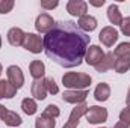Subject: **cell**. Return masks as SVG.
Instances as JSON below:
<instances>
[{"label": "cell", "mask_w": 130, "mask_h": 128, "mask_svg": "<svg viewBox=\"0 0 130 128\" xmlns=\"http://www.w3.org/2000/svg\"><path fill=\"white\" fill-rule=\"evenodd\" d=\"M91 36L73 21H61L44 36V51L48 59L64 68H74L85 60Z\"/></svg>", "instance_id": "cell-1"}, {"label": "cell", "mask_w": 130, "mask_h": 128, "mask_svg": "<svg viewBox=\"0 0 130 128\" xmlns=\"http://www.w3.org/2000/svg\"><path fill=\"white\" fill-rule=\"evenodd\" d=\"M91 83V75L85 72H65V75L62 77V84L71 91H86Z\"/></svg>", "instance_id": "cell-2"}, {"label": "cell", "mask_w": 130, "mask_h": 128, "mask_svg": "<svg viewBox=\"0 0 130 128\" xmlns=\"http://www.w3.org/2000/svg\"><path fill=\"white\" fill-rule=\"evenodd\" d=\"M107 116H109L107 110H106L104 107H98V105L88 107V110H86V113H85L86 121H88L89 124H94V125L106 122V121H107Z\"/></svg>", "instance_id": "cell-3"}, {"label": "cell", "mask_w": 130, "mask_h": 128, "mask_svg": "<svg viewBox=\"0 0 130 128\" xmlns=\"http://www.w3.org/2000/svg\"><path fill=\"white\" fill-rule=\"evenodd\" d=\"M23 47L33 54H38L44 50V38H41L38 33H26Z\"/></svg>", "instance_id": "cell-4"}, {"label": "cell", "mask_w": 130, "mask_h": 128, "mask_svg": "<svg viewBox=\"0 0 130 128\" xmlns=\"http://www.w3.org/2000/svg\"><path fill=\"white\" fill-rule=\"evenodd\" d=\"M6 77H8V81L17 91L23 88V84H24V74H23V71H21L20 66H17V65L8 66L6 68Z\"/></svg>", "instance_id": "cell-5"}, {"label": "cell", "mask_w": 130, "mask_h": 128, "mask_svg": "<svg viewBox=\"0 0 130 128\" xmlns=\"http://www.w3.org/2000/svg\"><path fill=\"white\" fill-rule=\"evenodd\" d=\"M55 24H56V23H55L53 17H52L50 14H47V12L39 14V15L36 17V20H35V29H36L38 33H48L53 29Z\"/></svg>", "instance_id": "cell-6"}, {"label": "cell", "mask_w": 130, "mask_h": 128, "mask_svg": "<svg viewBox=\"0 0 130 128\" xmlns=\"http://www.w3.org/2000/svg\"><path fill=\"white\" fill-rule=\"evenodd\" d=\"M86 110H88V105H86L85 102L77 104V105L73 109V112H71V115H70L68 121L65 122L64 128H77L79 122H80V119H82V116L86 113Z\"/></svg>", "instance_id": "cell-7"}, {"label": "cell", "mask_w": 130, "mask_h": 128, "mask_svg": "<svg viewBox=\"0 0 130 128\" xmlns=\"http://www.w3.org/2000/svg\"><path fill=\"white\" fill-rule=\"evenodd\" d=\"M98 39L103 45L106 47H112L117 41H118V30L113 26H106L101 29V32L98 33Z\"/></svg>", "instance_id": "cell-8"}, {"label": "cell", "mask_w": 130, "mask_h": 128, "mask_svg": "<svg viewBox=\"0 0 130 128\" xmlns=\"http://www.w3.org/2000/svg\"><path fill=\"white\" fill-rule=\"evenodd\" d=\"M103 57H104L103 48H100L98 45H89L88 50H86V54H85V62L95 68V66L101 62Z\"/></svg>", "instance_id": "cell-9"}, {"label": "cell", "mask_w": 130, "mask_h": 128, "mask_svg": "<svg viewBox=\"0 0 130 128\" xmlns=\"http://www.w3.org/2000/svg\"><path fill=\"white\" fill-rule=\"evenodd\" d=\"M67 11L73 17H83L88 12V3L83 0H70L67 2Z\"/></svg>", "instance_id": "cell-10"}, {"label": "cell", "mask_w": 130, "mask_h": 128, "mask_svg": "<svg viewBox=\"0 0 130 128\" xmlns=\"http://www.w3.org/2000/svg\"><path fill=\"white\" fill-rule=\"evenodd\" d=\"M88 95H89L88 89L86 91H71V89H68L62 94V99L65 102H70V104H82V102H85Z\"/></svg>", "instance_id": "cell-11"}, {"label": "cell", "mask_w": 130, "mask_h": 128, "mask_svg": "<svg viewBox=\"0 0 130 128\" xmlns=\"http://www.w3.org/2000/svg\"><path fill=\"white\" fill-rule=\"evenodd\" d=\"M30 92H32V96L38 101H42L47 98V89H45V81L44 78H39V80H33L32 86H30Z\"/></svg>", "instance_id": "cell-12"}, {"label": "cell", "mask_w": 130, "mask_h": 128, "mask_svg": "<svg viewBox=\"0 0 130 128\" xmlns=\"http://www.w3.org/2000/svg\"><path fill=\"white\" fill-rule=\"evenodd\" d=\"M24 38H26V33L23 32L20 27H12L9 29L8 32V42L12 45V47H20L24 44Z\"/></svg>", "instance_id": "cell-13"}, {"label": "cell", "mask_w": 130, "mask_h": 128, "mask_svg": "<svg viewBox=\"0 0 130 128\" xmlns=\"http://www.w3.org/2000/svg\"><path fill=\"white\" fill-rule=\"evenodd\" d=\"M77 26H79V29H82L85 33L92 32V30H95V27H97V18L86 14V15H83V17L79 18Z\"/></svg>", "instance_id": "cell-14"}, {"label": "cell", "mask_w": 130, "mask_h": 128, "mask_svg": "<svg viewBox=\"0 0 130 128\" xmlns=\"http://www.w3.org/2000/svg\"><path fill=\"white\" fill-rule=\"evenodd\" d=\"M113 65H115V56H113V51L104 53V57H103L101 62L95 66V71H97V72H106V71L112 69Z\"/></svg>", "instance_id": "cell-15"}, {"label": "cell", "mask_w": 130, "mask_h": 128, "mask_svg": "<svg viewBox=\"0 0 130 128\" xmlns=\"http://www.w3.org/2000/svg\"><path fill=\"white\" fill-rule=\"evenodd\" d=\"M2 121H3L8 127H20V125L23 124L20 115L15 113V112H12V110H6V112L3 113V116H2Z\"/></svg>", "instance_id": "cell-16"}, {"label": "cell", "mask_w": 130, "mask_h": 128, "mask_svg": "<svg viewBox=\"0 0 130 128\" xmlns=\"http://www.w3.org/2000/svg\"><path fill=\"white\" fill-rule=\"evenodd\" d=\"M107 18H109V21H110V24H113V26H121V23H123V15H121V12H120V8H118V5H110L109 8H107Z\"/></svg>", "instance_id": "cell-17"}, {"label": "cell", "mask_w": 130, "mask_h": 128, "mask_svg": "<svg viewBox=\"0 0 130 128\" xmlns=\"http://www.w3.org/2000/svg\"><path fill=\"white\" fill-rule=\"evenodd\" d=\"M109 96H110V86L107 83H98L94 91V98L100 102H103V101H107Z\"/></svg>", "instance_id": "cell-18"}, {"label": "cell", "mask_w": 130, "mask_h": 128, "mask_svg": "<svg viewBox=\"0 0 130 128\" xmlns=\"http://www.w3.org/2000/svg\"><path fill=\"white\" fill-rule=\"evenodd\" d=\"M29 69H30V75L33 77V80L44 78V74H45V65L42 63L41 60H32L30 65H29Z\"/></svg>", "instance_id": "cell-19"}, {"label": "cell", "mask_w": 130, "mask_h": 128, "mask_svg": "<svg viewBox=\"0 0 130 128\" xmlns=\"http://www.w3.org/2000/svg\"><path fill=\"white\" fill-rule=\"evenodd\" d=\"M15 94H17V89L8 80H0V96L2 98H14Z\"/></svg>", "instance_id": "cell-20"}, {"label": "cell", "mask_w": 130, "mask_h": 128, "mask_svg": "<svg viewBox=\"0 0 130 128\" xmlns=\"http://www.w3.org/2000/svg\"><path fill=\"white\" fill-rule=\"evenodd\" d=\"M115 59H130V42H121L113 50Z\"/></svg>", "instance_id": "cell-21"}, {"label": "cell", "mask_w": 130, "mask_h": 128, "mask_svg": "<svg viewBox=\"0 0 130 128\" xmlns=\"http://www.w3.org/2000/svg\"><path fill=\"white\" fill-rule=\"evenodd\" d=\"M21 109L23 112L27 115V116H32L38 112V105H36V101L33 98H24L21 101Z\"/></svg>", "instance_id": "cell-22"}, {"label": "cell", "mask_w": 130, "mask_h": 128, "mask_svg": "<svg viewBox=\"0 0 130 128\" xmlns=\"http://www.w3.org/2000/svg\"><path fill=\"white\" fill-rule=\"evenodd\" d=\"M55 127H56V121L53 118L41 115L35 119V128H55Z\"/></svg>", "instance_id": "cell-23"}, {"label": "cell", "mask_w": 130, "mask_h": 128, "mask_svg": "<svg viewBox=\"0 0 130 128\" xmlns=\"http://www.w3.org/2000/svg\"><path fill=\"white\" fill-rule=\"evenodd\" d=\"M115 72L118 74H124L130 69V59H115V65H113Z\"/></svg>", "instance_id": "cell-24"}, {"label": "cell", "mask_w": 130, "mask_h": 128, "mask_svg": "<svg viewBox=\"0 0 130 128\" xmlns=\"http://www.w3.org/2000/svg\"><path fill=\"white\" fill-rule=\"evenodd\" d=\"M44 81H45V89L48 94H52V95L59 94V86L56 84V81L52 77H44Z\"/></svg>", "instance_id": "cell-25"}, {"label": "cell", "mask_w": 130, "mask_h": 128, "mask_svg": "<svg viewBox=\"0 0 130 128\" xmlns=\"http://www.w3.org/2000/svg\"><path fill=\"white\" fill-rule=\"evenodd\" d=\"M42 115H44V116H48V118L56 119V118L61 115V110H59V107H58V105H55V104H48V105L44 109Z\"/></svg>", "instance_id": "cell-26"}, {"label": "cell", "mask_w": 130, "mask_h": 128, "mask_svg": "<svg viewBox=\"0 0 130 128\" xmlns=\"http://www.w3.org/2000/svg\"><path fill=\"white\" fill-rule=\"evenodd\" d=\"M15 2L14 0H0V14H8L12 11Z\"/></svg>", "instance_id": "cell-27"}, {"label": "cell", "mask_w": 130, "mask_h": 128, "mask_svg": "<svg viewBox=\"0 0 130 128\" xmlns=\"http://www.w3.org/2000/svg\"><path fill=\"white\" fill-rule=\"evenodd\" d=\"M120 121L124 122V124H127V125H130V105H127L126 109L121 110V113H120Z\"/></svg>", "instance_id": "cell-28"}, {"label": "cell", "mask_w": 130, "mask_h": 128, "mask_svg": "<svg viewBox=\"0 0 130 128\" xmlns=\"http://www.w3.org/2000/svg\"><path fill=\"white\" fill-rule=\"evenodd\" d=\"M120 27H121V33H123V35L130 36V17H127V18L123 20V23H121Z\"/></svg>", "instance_id": "cell-29"}, {"label": "cell", "mask_w": 130, "mask_h": 128, "mask_svg": "<svg viewBox=\"0 0 130 128\" xmlns=\"http://www.w3.org/2000/svg\"><path fill=\"white\" fill-rule=\"evenodd\" d=\"M58 5H59L58 0H55V2H45V0H42L41 2V8H44V9H55Z\"/></svg>", "instance_id": "cell-30"}, {"label": "cell", "mask_w": 130, "mask_h": 128, "mask_svg": "<svg viewBox=\"0 0 130 128\" xmlns=\"http://www.w3.org/2000/svg\"><path fill=\"white\" fill-rule=\"evenodd\" d=\"M89 5H92V6H95V8H100V6H103L104 5V0H100V2H89Z\"/></svg>", "instance_id": "cell-31"}, {"label": "cell", "mask_w": 130, "mask_h": 128, "mask_svg": "<svg viewBox=\"0 0 130 128\" xmlns=\"http://www.w3.org/2000/svg\"><path fill=\"white\" fill-rule=\"evenodd\" d=\"M130 125H127V124H124V122H121V121H118L117 124H115V128H129Z\"/></svg>", "instance_id": "cell-32"}, {"label": "cell", "mask_w": 130, "mask_h": 128, "mask_svg": "<svg viewBox=\"0 0 130 128\" xmlns=\"http://www.w3.org/2000/svg\"><path fill=\"white\" fill-rule=\"evenodd\" d=\"M6 110H8V109H6L5 105H2V104H0V119H2V116H3V113H5Z\"/></svg>", "instance_id": "cell-33"}, {"label": "cell", "mask_w": 130, "mask_h": 128, "mask_svg": "<svg viewBox=\"0 0 130 128\" xmlns=\"http://www.w3.org/2000/svg\"><path fill=\"white\" fill-rule=\"evenodd\" d=\"M126 101H127V105H130V88L127 91V96H126Z\"/></svg>", "instance_id": "cell-34"}, {"label": "cell", "mask_w": 130, "mask_h": 128, "mask_svg": "<svg viewBox=\"0 0 130 128\" xmlns=\"http://www.w3.org/2000/svg\"><path fill=\"white\" fill-rule=\"evenodd\" d=\"M2 71H3V66H2V63H0V74H2Z\"/></svg>", "instance_id": "cell-35"}, {"label": "cell", "mask_w": 130, "mask_h": 128, "mask_svg": "<svg viewBox=\"0 0 130 128\" xmlns=\"http://www.w3.org/2000/svg\"><path fill=\"white\" fill-rule=\"evenodd\" d=\"M0 48H2V36H0Z\"/></svg>", "instance_id": "cell-36"}, {"label": "cell", "mask_w": 130, "mask_h": 128, "mask_svg": "<svg viewBox=\"0 0 130 128\" xmlns=\"http://www.w3.org/2000/svg\"><path fill=\"white\" fill-rule=\"evenodd\" d=\"M101 128H106V127H101Z\"/></svg>", "instance_id": "cell-37"}, {"label": "cell", "mask_w": 130, "mask_h": 128, "mask_svg": "<svg viewBox=\"0 0 130 128\" xmlns=\"http://www.w3.org/2000/svg\"><path fill=\"white\" fill-rule=\"evenodd\" d=\"M0 99H2V96H0Z\"/></svg>", "instance_id": "cell-38"}]
</instances>
